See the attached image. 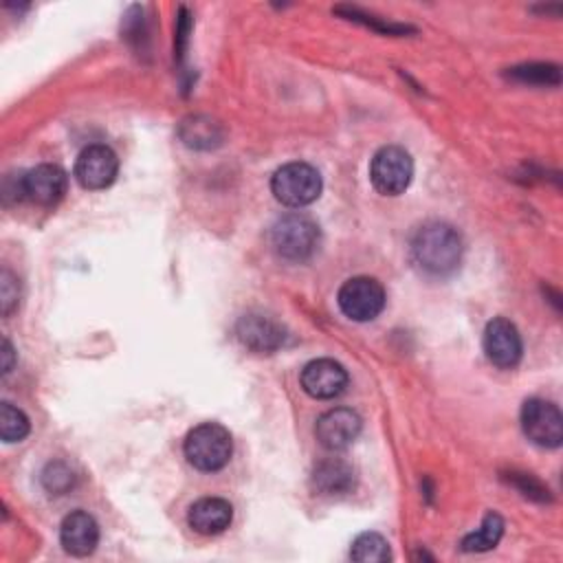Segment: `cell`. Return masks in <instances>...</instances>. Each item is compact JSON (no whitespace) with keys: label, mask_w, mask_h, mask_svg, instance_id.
I'll list each match as a JSON object with an SVG mask.
<instances>
[{"label":"cell","mask_w":563,"mask_h":563,"mask_svg":"<svg viewBox=\"0 0 563 563\" xmlns=\"http://www.w3.org/2000/svg\"><path fill=\"white\" fill-rule=\"evenodd\" d=\"M22 185H24V198H29L31 202H35L40 207H53L66 194L68 178L62 167L42 163L33 169L24 172Z\"/></svg>","instance_id":"obj_12"},{"label":"cell","mask_w":563,"mask_h":563,"mask_svg":"<svg viewBox=\"0 0 563 563\" xmlns=\"http://www.w3.org/2000/svg\"><path fill=\"white\" fill-rule=\"evenodd\" d=\"M482 343H484L486 358L499 369H512L521 361L523 345H521L519 330L515 328V323H510L504 317H497L486 323Z\"/></svg>","instance_id":"obj_9"},{"label":"cell","mask_w":563,"mask_h":563,"mask_svg":"<svg viewBox=\"0 0 563 563\" xmlns=\"http://www.w3.org/2000/svg\"><path fill=\"white\" fill-rule=\"evenodd\" d=\"M413 176V161L407 150L398 145L380 147L369 165V180L383 196L402 194Z\"/></svg>","instance_id":"obj_5"},{"label":"cell","mask_w":563,"mask_h":563,"mask_svg":"<svg viewBox=\"0 0 563 563\" xmlns=\"http://www.w3.org/2000/svg\"><path fill=\"white\" fill-rule=\"evenodd\" d=\"M31 431V422L26 418V413L11 405V402H2L0 405V435L4 442H20L29 435Z\"/></svg>","instance_id":"obj_20"},{"label":"cell","mask_w":563,"mask_h":563,"mask_svg":"<svg viewBox=\"0 0 563 563\" xmlns=\"http://www.w3.org/2000/svg\"><path fill=\"white\" fill-rule=\"evenodd\" d=\"M13 361H15V352L9 339H2V374H9L13 369Z\"/></svg>","instance_id":"obj_24"},{"label":"cell","mask_w":563,"mask_h":563,"mask_svg":"<svg viewBox=\"0 0 563 563\" xmlns=\"http://www.w3.org/2000/svg\"><path fill=\"white\" fill-rule=\"evenodd\" d=\"M510 75L521 81H539V84H559V79H561L559 66H552V64L517 66L510 70Z\"/></svg>","instance_id":"obj_22"},{"label":"cell","mask_w":563,"mask_h":563,"mask_svg":"<svg viewBox=\"0 0 563 563\" xmlns=\"http://www.w3.org/2000/svg\"><path fill=\"white\" fill-rule=\"evenodd\" d=\"M504 534V519L497 515V512H488L482 521V526L466 534L462 539V550L464 552H486V550H493L499 539Z\"/></svg>","instance_id":"obj_18"},{"label":"cell","mask_w":563,"mask_h":563,"mask_svg":"<svg viewBox=\"0 0 563 563\" xmlns=\"http://www.w3.org/2000/svg\"><path fill=\"white\" fill-rule=\"evenodd\" d=\"M42 484L48 493L53 495H62L66 493L68 488H73L75 484V475L70 471L68 464L64 462H48L46 468L42 471Z\"/></svg>","instance_id":"obj_21"},{"label":"cell","mask_w":563,"mask_h":563,"mask_svg":"<svg viewBox=\"0 0 563 563\" xmlns=\"http://www.w3.org/2000/svg\"><path fill=\"white\" fill-rule=\"evenodd\" d=\"M301 387L317 400H330L347 387V372L332 358H317L301 369Z\"/></svg>","instance_id":"obj_11"},{"label":"cell","mask_w":563,"mask_h":563,"mask_svg":"<svg viewBox=\"0 0 563 563\" xmlns=\"http://www.w3.org/2000/svg\"><path fill=\"white\" fill-rule=\"evenodd\" d=\"M233 521V508L222 497H202L191 504L187 512V523L194 532L211 537L224 532Z\"/></svg>","instance_id":"obj_15"},{"label":"cell","mask_w":563,"mask_h":563,"mask_svg":"<svg viewBox=\"0 0 563 563\" xmlns=\"http://www.w3.org/2000/svg\"><path fill=\"white\" fill-rule=\"evenodd\" d=\"M310 484L319 495H343L354 488V471L347 462L339 457H328L314 466Z\"/></svg>","instance_id":"obj_16"},{"label":"cell","mask_w":563,"mask_h":563,"mask_svg":"<svg viewBox=\"0 0 563 563\" xmlns=\"http://www.w3.org/2000/svg\"><path fill=\"white\" fill-rule=\"evenodd\" d=\"M0 306L4 317L18 308V277L7 268L0 273Z\"/></svg>","instance_id":"obj_23"},{"label":"cell","mask_w":563,"mask_h":563,"mask_svg":"<svg viewBox=\"0 0 563 563\" xmlns=\"http://www.w3.org/2000/svg\"><path fill=\"white\" fill-rule=\"evenodd\" d=\"M361 416L347 407H334L325 411L314 427L317 440L328 451H343L347 449L361 433Z\"/></svg>","instance_id":"obj_10"},{"label":"cell","mask_w":563,"mask_h":563,"mask_svg":"<svg viewBox=\"0 0 563 563\" xmlns=\"http://www.w3.org/2000/svg\"><path fill=\"white\" fill-rule=\"evenodd\" d=\"M271 191L286 207H306L321 194V174L308 163H286L273 174Z\"/></svg>","instance_id":"obj_4"},{"label":"cell","mask_w":563,"mask_h":563,"mask_svg":"<svg viewBox=\"0 0 563 563\" xmlns=\"http://www.w3.org/2000/svg\"><path fill=\"white\" fill-rule=\"evenodd\" d=\"M271 244L282 260L303 262L319 246V224L306 213H286L271 227Z\"/></svg>","instance_id":"obj_3"},{"label":"cell","mask_w":563,"mask_h":563,"mask_svg":"<svg viewBox=\"0 0 563 563\" xmlns=\"http://www.w3.org/2000/svg\"><path fill=\"white\" fill-rule=\"evenodd\" d=\"M187 462L205 473L220 471L229 464L233 453V440L229 429L218 422H202L194 427L185 438Z\"/></svg>","instance_id":"obj_2"},{"label":"cell","mask_w":563,"mask_h":563,"mask_svg":"<svg viewBox=\"0 0 563 563\" xmlns=\"http://www.w3.org/2000/svg\"><path fill=\"white\" fill-rule=\"evenodd\" d=\"M119 172V158L117 154L103 145L95 143L81 150V154L75 161V178L84 189H106L114 183Z\"/></svg>","instance_id":"obj_8"},{"label":"cell","mask_w":563,"mask_h":563,"mask_svg":"<svg viewBox=\"0 0 563 563\" xmlns=\"http://www.w3.org/2000/svg\"><path fill=\"white\" fill-rule=\"evenodd\" d=\"M411 255L422 271L449 275L462 260V238L446 222H427L411 240Z\"/></svg>","instance_id":"obj_1"},{"label":"cell","mask_w":563,"mask_h":563,"mask_svg":"<svg viewBox=\"0 0 563 563\" xmlns=\"http://www.w3.org/2000/svg\"><path fill=\"white\" fill-rule=\"evenodd\" d=\"M235 332L244 347L260 352V354H271V352L279 350L286 339L284 328L275 319H271L266 314H257V312L244 314L238 321Z\"/></svg>","instance_id":"obj_13"},{"label":"cell","mask_w":563,"mask_h":563,"mask_svg":"<svg viewBox=\"0 0 563 563\" xmlns=\"http://www.w3.org/2000/svg\"><path fill=\"white\" fill-rule=\"evenodd\" d=\"M350 556L358 563H385L391 559V550L387 539L378 532H363L354 539Z\"/></svg>","instance_id":"obj_19"},{"label":"cell","mask_w":563,"mask_h":563,"mask_svg":"<svg viewBox=\"0 0 563 563\" xmlns=\"http://www.w3.org/2000/svg\"><path fill=\"white\" fill-rule=\"evenodd\" d=\"M336 301L352 321H372L385 308V288L372 277H352L339 288Z\"/></svg>","instance_id":"obj_7"},{"label":"cell","mask_w":563,"mask_h":563,"mask_svg":"<svg viewBox=\"0 0 563 563\" xmlns=\"http://www.w3.org/2000/svg\"><path fill=\"white\" fill-rule=\"evenodd\" d=\"M59 541L73 556H88L99 543V526L86 510H75L59 526Z\"/></svg>","instance_id":"obj_14"},{"label":"cell","mask_w":563,"mask_h":563,"mask_svg":"<svg viewBox=\"0 0 563 563\" xmlns=\"http://www.w3.org/2000/svg\"><path fill=\"white\" fill-rule=\"evenodd\" d=\"M178 136L191 150H211V147L222 143L224 130L211 117L191 114V117L183 119V123L178 128Z\"/></svg>","instance_id":"obj_17"},{"label":"cell","mask_w":563,"mask_h":563,"mask_svg":"<svg viewBox=\"0 0 563 563\" xmlns=\"http://www.w3.org/2000/svg\"><path fill=\"white\" fill-rule=\"evenodd\" d=\"M521 429L530 442L543 449H556L563 442V418L554 402L530 398L521 407Z\"/></svg>","instance_id":"obj_6"}]
</instances>
